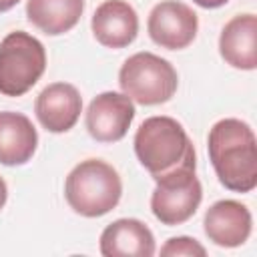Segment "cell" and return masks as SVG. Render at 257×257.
Returning <instances> with one entry per match:
<instances>
[{
  "label": "cell",
  "instance_id": "cell-1",
  "mask_svg": "<svg viewBox=\"0 0 257 257\" xmlns=\"http://www.w3.org/2000/svg\"><path fill=\"white\" fill-rule=\"evenodd\" d=\"M207 151L215 175L225 189L251 193L257 187V139L245 120H217L209 131Z\"/></svg>",
  "mask_w": 257,
  "mask_h": 257
},
{
  "label": "cell",
  "instance_id": "cell-2",
  "mask_svg": "<svg viewBox=\"0 0 257 257\" xmlns=\"http://www.w3.org/2000/svg\"><path fill=\"white\" fill-rule=\"evenodd\" d=\"M135 155L153 179L183 167H197L193 141L173 116L145 118L135 133Z\"/></svg>",
  "mask_w": 257,
  "mask_h": 257
},
{
  "label": "cell",
  "instance_id": "cell-3",
  "mask_svg": "<svg viewBox=\"0 0 257 257\" xmlns=\"http://www.w3.org/2000/svg\"><path fill=\"white\" fill-rule=\"evenodd\" d=\"M122 195L116 169L100 159L80 161L66 177L64 197L68 207L82 217H102L112 211Z\"/></svg>",
  "mask_w": 257,
  "mask_h": 257
},
{
  "label": "cell",
  "instance_id": "cell-4",
  "mask_svg": "<svg viewBox=\"0 0 257 257\" xmlns=\"http://www.w3.org/2000/svg\"><path fill=\"white\" fill-rule=\"evenodd\" d=\"M46 70L44 44L24 32L14 30L0 40V94H26Z\"/></svg>",
  "mask_w": 257,
  "mask_h": 257
},
{
  "label": "cell",
  "instance_id": "cell-5",
  "mask_svg": "<svg viewBox=\"0 0 257 257\" xmlns=\"http://www.w3.org/2000/svg\"><path fill=\"white\" fill-rule=\"evenodd\" d=\"M118 84L133 102L153 106L173 98L179 86V74L169 60L153 52H137L122 62Z\"/></svg>",
  "mask_w": 257,
  "mask_h": 257
},
{
  "label": "cell",
  "instance_id": "cell-6",
  "mask_svg": "<svg viewBox=\"0 0 257 257\" xmlns=\"http://www.w3.org/2000/svg\"><path fill=\"white\" fill-rule=\"evenodd\" d=\"M197 167H183L163 177H155V191L151 195L153 215L167 227L189 221L201 205L203 187L195 175Z\"/></svg>",
  "mask_w": 257,
  "mask_h": 257
},
{
  "label": "cell",
  "instance_id": "cell-7",
  "mask_svg": "<svg viewBox=\"0 0 257 257\" xmlns=\"http://www.w3.org/2000/svg\"><path fill=\"white\" fill-rule=\"evenodd\" d=\"M149 36L155 44L167 50L187 48L199 30V18L195 10L181 0L159 2L147 20Z\"/></svg>",
  "mask_w": 257,
  "mask_h": 257
},
{
  "label": "cell",
  "instance_id": "cell-8",
  "mask_svg": "<svg viewBox=\"0 0 257 257\" xmlns=\"http://www.w3.org/2000/svg\"><path fill=\"white\" fill-rule=\"evenodd\" d=\"M135 112V104L124 92L106 90L90 100L84 114V124L94 141L116 143L128 133Z\"/></svg>",
  "mask_w": 257,
  "mask_h": 257
},
{
  "label": "cell",
  "instance_id": "cell-9",
  "mask_svg": "<svg viewBox=\"0 0 257 257\" xmlns=\"http://www.w3.org/2000/svg\"><path fill=\"white\" fill-rule=\"evenodd\" d=\"M34 112L48 133H66L82 112V96L70 82H52L36 96Z\"/></svg>",
  "mask_w": 257,
  "mask_h": 257
},
{
  "label": "cell",
  "instance_id": "cell-10",
  "mask_svg": "<svg viewBox=\"0 0 257 257\" xmlns=\"http://www.w3.org/2000/svg\"><path fill=\"white\" fill-rule=\"evenodd\" d=\"M251 211L235 199H221L213 203L203 219L205 235L219 247L243 245L251 235Z\"/></svg>",
  "mask_w": 257,
  "mask_h": 257
},
{
  "label": "cell",
  "instance_id": "cell-11",
  "mask_svg": "<svg viewBox=\"0 0 257 257\" xmlns=\"http://www.w3.org/2000/svg\"><path fill=\"white\" fill-rule=\"evenodd\" d=\"M96 42L106 48H124L139 34V14L126 0H104L90 20Z\"/></svg>",
  "mask_w": 257,
  "mask_h": 257
},
{
  "label": "cell",
  "instance_id": "cell-12",
  "mask_svg": "<svg viewBox=\"0 0 257 257\" xmlns=\"http://www.w3.org/2000/svg\"><path fill=\"white\" fill-rule=\"evenodd\" d=\"M221 58L239 70H255L257 66V16L237 14L221 30Z\"/></svg>",
  "mask_w": 257,
  "mask_h": 257
},
{
  "label": "cell",
  "instance_id": "cell-13",
  "mask_svg": "<svg viewBox=\"0 0 257 257\" xmlns=\"http://www.w3.org/2000/svg\"><path fill=\"white\" fill-rule=\"evenodd\" d=\"M100 253L104 257H153V231L139 219H116L100 233Z\"/></svg>",
  "mask_w": 257,
  "mask_h": 257
},
{
  "label": "cell",
  "instance_id": "cell-14",
  "mask_svg": "<svg viewBox=\"0 0 257 257\" xmlns=\"http://www.w3.org/2000/svg\"><path fill=\"white\" fill-rule=\"evenodd\" d=\"M36 147L38 133L26 114L14 110L0 112V165H24L34 157Z\"/></svg>",
  "mask_w": 257,
  "mask_h": 257
},
{
  "label": "cell",
  "instance_id": "cell-15",
  "mask_svg": "<svg viewBox=\"0 0 257 257\" xmlns=\"http://www.w3.org/2000/svg\"><path fill=\"white\" fill-rule=\"evenodd\" d=\"M82 12L84 0H26L28 20L48 36H58L72 30Z\"/></svg>",
  "mask_w": 257,
  "mask_h": 257
},
{
  "label": "cell",
  "instance_id": "cell-16",
  "mask_svg": "<svg viewBox=\"0 0 257 257\" xmlns=\"http://www.w3.org/2000/svg\"><path fill=\"white\" fill-rule=\"evenodd\" d=\"M161 255L165 257H205L207 249L197 239L181 235V237H171L161 247Z\"/></svg>",
  "mask_w": 257,
  "mask_h": 257
},
{
  "label": "cell",
  "instance_id": "cell-17",
  "mask_svg": "<svg viewBox=\"0 0 257 257\" xmlns=\"http://www.w3.org/2000/svg\"><path fill=\"white\" fill-rule=\"evenodd\" d=\"M195 4H199L201 8H219L223 4H227L229 0H193Z\"/></svg>",
  "mask_w": 257,
  "mask_h": 257
},
{
  "label": "cell",
  "instance_id": "cell-18",
  "mask_svg": "<svg viewBox=\"0 0 257 257\" xmlns=\"http://www.w3.org/2000/svg\"><path fill=\"white\" fill-rule=\"evenodd\" d=\"M6 199H8V187H6V181L0 177V209L6 205Z\"/></svg>",
  "mask_w": 257,
  "mask_h": 257
},
{
  "label": "cell",
  "instance_id": "cell-19",
  "mask_svg": "<svg viewBox=\"0 0 257 257\" xmlns=\"http://www.w3.org/2000/svg\"><path fill=\"white\" fill-rule=\"evenodd\" d=\"M18 2H20V0H0V12H6V10H10V8H14Z\"/></svg>",
  "mask_w": 257,
  "mask_h": 257
}]
</instances>
